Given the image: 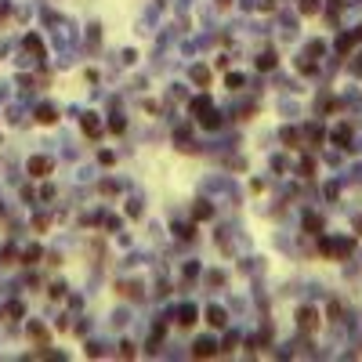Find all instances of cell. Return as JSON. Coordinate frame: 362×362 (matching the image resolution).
Returning <instances> with one entry per match:
<instances>
[{
	"mask_svg": "<svg viewBox=\"0 0 362 362\" xmlns=\"http://www.w3.org/2000/svg\"><path fill=\"white\" fill-rule=\"evenodd\" d=\"M120 355H124V358H134V344H120Z\"/></svg>",
	"mask_w": 362,
	"mask_h": 362,
	"instance_id": "22",
	"label": "cell"
},
{
	"mask_svg": "<svg viewBox=\"0 0 362 362\" xmlns=\"http://www.w3.org/2000/svg\"><path fill=\"white\" fill-rule=\"evenodd\" d=\"M40 261V246H29L26 250V264H36Z\"/></svg>",
	"mask_w": 362,
	"mask_h": 362,
	"instance_id": "18",
	"label": "cell"
},
{
	"mask_svg": "<svg viewBox=\"0 0 362 362\" xmlns=\"http://www.w3.org/2000/svg\"><path fill=\"white\" fill-rule=\"evenodd\" d=\"M300 11H304V14H315V11H319V0H300Z\"/></svg>",
	"mask_w": 362,
	"mask_h": 362,
	"instance_id": "16",
	"label": "cell"
},
{
	"mask_svg": "<svg viewBox=\"0 0 362 362\" xmlns=\"http://www.w3.org/2000/svg\"><path fill=\"white\" fill-rule=\"evenodd\" d=\"M29 337H33L36 344H44V340H48V330H44L40 322H33V326H29Z\"/></svg>",
	"mask_w": 362,
	"mask_h": 362,
	"instance_id": "13",
	"label": "cell"
},
{
	"mask_svg": "<svg viewBox=\"0 0 362 362\" xmlns=\"http://www.w3.org/2000/svg\"><path fill=\"white\" fill-rule=\"evenodd\" d=\"M196 315H200V312H196L192 304H185V308H181V312H178V326H185V330H188V326L196 322Z\"/></svg>",
	"mask_w": 362,
	"mask_h": 362,
	"instance_id": "9",
	"label": "cell"
},
{
	"mask_svg": "<svg viewBox=\"0 0 362 362\" xmlns=\"http://www.w3.org/2000/svg\"><path fill=\"white\" fill-rule=\"evenodd\" d=\"M355 44H362V26L355 29V33H348V36H340V40H337V51H340V54H348Z\"/></svg>",
	"mask_w": 362,
	"mask_h": 362,
	"instance_id": "6",
	"label": "cell"
},
{
	"mask_svg": "<svg viewBox=\"0 0 362 362\" xmlns=\"http://www.w3.org/2000/svg\"><path fill=\"white\" fill-rule=\"evenodd\" d=\"M192 116H200V124H203L206 130H218V127H221V120L214 116V105H210L206 94H200V98L192 102Z\"/></svg>",
	"mask_w": 362,
	"mask_h": 362,
	"instance_id": "1",
	"label": "cell"
},
{
	"mask_svg": "<svg viewBox=\"0 0 362 362\" xmlns=\"http://www.w3.org/2000/svg\"><path fill=\"white\" fill-rule=\"evenodd\" d=\"M192 80L200 84V87H206V84H210V69H203V66H200V69H192Z\"/></svg>",
	"mask_w": 362,
	"mask_h": 362,
	"instance_id": "14",
	"label": "cell"
},
{
	"mask_svg": "<svg viewBox=\"0 0 362 362\" xmlns=\"http://www.w3.org/2000/svg\"><path fill=\"white\" fill-rule=\"evenodd\" d=\"M322 254H326V258H348V254H352V243H334V239H322Z\"/></svg>",
	"mask_w": 362,
	"mask_h": 362,
	"instance_id": "3",
	"label": "cell"
},
{
	"mask_svg": "<svg viewBox=\"0 0 362 362\" xmlns=\"http://www.w3.org/2000/svg\"><path fill=\"white\" fill-rule=\"evenodd\" d=\"M206 322L214 326V330H221V326H224V312H221L218 304H214V308H206Z\"/></svg>",
	"mask_w": 362,
	"mask_h": 362,
	"instance_id": "10",
	"label": "cell"
},
{
	"mask_svg": "<svg viewBox=\"0 0 362 362\" xmlns=\"http://www.w3.org/2000/svg\"><path fill=\"white\" fill-rule=\"evenodd\" d=\"M80 127H84L87 138H102V120H98V116H84V120H80Z\"/></svg>",
	"mask_w": 362,
	"mask_h": 362,
	"instance_id": "7",
	"label": "cell"
},
{
	"mask_svg": "<svg viewBox=\"0 0 362 362\" xmlns=\"http://www.w3.org/2000/svg\"><path fill=\"white\" fill-rule=\"evenodd\" d=\"M258 69H261V72H272V69H276V54L264 51V54L258 58Z\"/></svg>",
	"mask_w": 362,
	"mask_h": 362,
	"instance_id": "11",
	"label": "cell"
},
{
	"mask_svg": "<svg viewBox=\"0 0 362 362\" xmlns=\"http://www.w3.org/2000/svg\"><path fill=\"white\" fill-rule=\"evenodd\" d=\"M48 224H51V218H36V221H33V228H36V232H44Z\"/></svg>",
	"mask_w": 362,
	"mask_h": 362,
	"instance_id": "21",
	"label": "cell"
},
{
	"mask_svg": "<svg viewBox=\"0 0 362 362\" xmlns=\"http://www.w3.org/2000/svg\"><path fill=\"white\" fill-rule=\"evenodd\" d=\"M26 51H33L36 58H44V44H40V36H26Z\"/></svg>",
	"mask_w": 362,
	"mask_h": 362,
	"instance_id": "12",
	"label": "cell"
},
{
	"mask_svg": "<svg viewBox=\"0 0 362 362\" xmlns=\"http://www.w3.org/2000/svg\"><path fill=\"white\" fill-rule=\"evenodd\" d=\"M304 228H308V232H319V228H322V221L315 218V214H308V218H304Z\"/></svg>",
	"mask_w": 362,
	"mask_h": 362,
	"instance_id": "15",
	"label": "cell"
},
{
	"mask_svg": "<svg viewBox=\"0 0 362 362\" xmlns=\"http://www.w3.org/2000/svg\"><path fill=\"white\" fill-rule=\"evenodd\" d=\"M334 145H348V127H340V130H334Z\"/></svg>",
	"mask_w": 362,
	"mask_h": 362,
	"instance_id": "17",
	"label": "cell"
},
{
	"mask_svg": "<svg viewBox=\"0 0 362 362\" xmlns=\"http://www.w3.org/2000/svg\"><path fill=\"white\" fill-rule=\"evenodd\" d=\"M297 326L304 330V334H315V330H319V312L315 308H300L297 312Z\"/></svg>",
	"mask_w": 362,
	"mask_h": 362,
	"instance_id": "2",
	"label": "cell"
},
{
	"mask_svg": "<svg viewBox=\"0 0 362 362\" xmlns=\"http://www.w3.org/2000/svg\"><path fill=\"white\" fill-rule=\"evenodd\" d=\"M192 355H196V358H214V355H221V348H218L214 340H200V344L192 348Z\"/></svg>",
	"mask_w": 362,
	"mask_h": 362,
	"instance_id": "5",
	"label": "cell"
},
{
	"mask_svg": "<svg viewBox=\"0 0 362 362\" xmlns=\"http://www.w3.org/2000/svg\"><path fill=\"white\" fill-rule=\"evenodd\" d=\"M228 87H232V90H239V87H243V76H236V72H232V76H228Z\"/></svg>",
	"mask_w": 362,
	"mask_h": 362,
	"instance_id": "24",
	"label": "cell"
},
{
	"mask_svg": "<svg viewBox=\"0 0 362 362\" xmlns=\"http://www.w3.org/2000/svg\"><path fill=\"white\" fill-rule=\"evenodd\" d=\"M54 120H58V112L51 109V105H40V109H36V124H44V127H51V124H54Z\"/></svg>",
	"mask_w": 362,
	"mask_h": 362,
	"instance_id": "8",
	"label": "cell"
},
{
	"mask_svg": "<svg viewBox=\"0 0 362 362\" xmlns=\"http://www.w3.org/2000/svg\"><path fill=\"white\" fill-rule=\"evenodd\" d=\"M300 174L312 178V174H315V163H312V160H304V163H300Z\"/></svg>",
	"mask_w": 362,
	"mask_h": 362,
	"instance_id": "20",
	"label": "cell"
},
{
	"mask_svg": "<svg viewBox=\"0 0 362 362\" xmlns=\"http://www.w3.org/2000/svg\"><path fill=\"white\" fill-rule=\"evenodd\" d=\"M174 232H178L181 239H188V236H196V228H185V224H178V228H174Z\"/></svg>",
	"mask_w": 362,
	"mask_h": 362,
	"instance_id": "23",
	"label": "cell"
},
{
	"mask_svg": "<svg viewBox=\"0 0 362 362\" xmlns=\"http://www.w3.org/2000/svg\"><path fill=\"white\" fill-rule=\"evenodd\" d=\"M297 138H300L297 130H282V142H286V145H297Z\"/></svg>",
	"mask_w": 362,
	"mask_h": 362,
	"instance_id": "19",
	"label": "cell"
},
{
	"mask_svg": "<svg viewBox=\"0 0 362 362\" xmlns=\"http://www.w3.org/2000/svg\"><path fill=\"white\" fill-rule=\"evenodd\" d=\"M51 167H54V163L48 156H33V160H29V174H33V178H48Z\"/></svg>",
	"mask_w": 362,
	"mask_h": 362,
	"instance_id": "4",
	"label": "cell"
},
{
	"mask_svg": "<svg viewBox=\"0 0 362 362\" xmlns=\"http://www.w3.org/2000/svg\"><path fill=\"white\" fill-rule=\"evenodd\" d=\"M355 236H358V239H362V218H358V221H355Z\"/></svg>",
	"mask_w": 362,
	"mask_h": 362,
	"instance_id": "25",
	"label": "cell"
}]
</instances>
